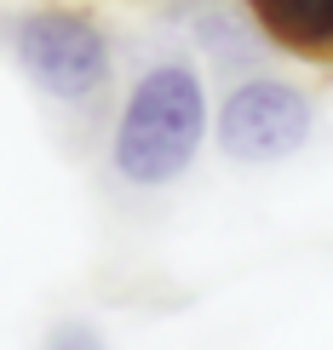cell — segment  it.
<instances>
[{
  "mask_svg": "<svg viewBox=\"0 0 333 350\" xmlns=\"http://www.w3.org/2000/svg\"><path fill=\"white\" fill-rule=\"evenodd\" d=\"M310 126H316V109L293 81L253 75L219 104V126L213 133H219V150L230 161L270 167V161H287V155L305 150Z\"/></svg>",
  "mask_w": 333,
  "mask_h": 350,
  "instance_id": "cell-3",
  "label": "cell"
},
{
  "mask_svg": "<svg viewBox=\"0 0 333 350\" xmlns=\"http://www.w3.org/2000/svg\"><path fill=\"white\" fill-rule=\"evenodd\" d=\"M270 46L305 64H333V0H241Z\"/></svg>",
  "mask_w": 333,
  "mask_h": 350,
  "instance_id": "cell-4",
  "label": "cell"
},
{
  "mask_svg": "<svg viewBox=\"0 0 333 350\" xmlns=\"http://www.w3.org/2000/svg\"><path fill=\"white\" fill-rule=\"evenodd\" d=\"M6 46L18 57V69L52 104H86L92 92H104L109 81V35L98 29L92 12L75 6H40L6 23Z\"/></svg>",
  "mask_w": 333,
  "mask_h": 350,
  "instance_id": "cell-2",
  "label": "cell"
},
{
  "mask_svg": "<svg viewBox=\"0 0 333 350\" xmlns=\"http://www.w3.org/2000/svg\"><path fill=\"white\" fill-rule=\"evenodd\" d=\"M207 138V92L201 75L178 57L144 69L138 86L126 92V109L115 121L109 161L126 184L138 189H161L172 178H184Z\"/></svg>",
  "mask_w": 333,
  "mask_h": 350,
  "instance_id": "cell-1",
  "label": "cell"
},
{
  "mask_svg": "<svg viewBox=\"0 0 333 350\" xmlns=\"http://www.w3.org/2000/svg\"><path fill=\"white\" fill-rule=\"evenodd\" d=\"M46 350H109V345H104V333L92 322H57L46 333Z\"/></svg>",
  "mask_w": 333,
  "mask_h": 350,
  "instance_id": "cell-5",
  "label": "cell"
}]
</instances>
